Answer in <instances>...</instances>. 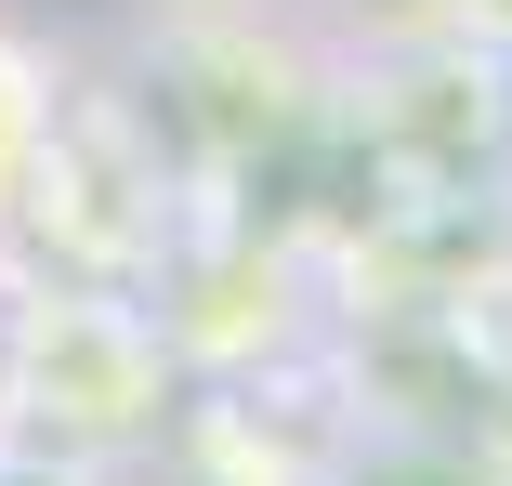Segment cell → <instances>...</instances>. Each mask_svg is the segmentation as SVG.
Instances as JSON below:
<instances>
[{
  "label": "cell",
  "mask_w": 512,
  "mask_h": 486,
  "mask_svg": "<svg viewBox=\"0 0 512 486\" xmlns=\"http://www.w3.org/2000/svg\"><path fill=\"white\" fill-rule=\"evenodd\" d=\"M66 79H79V53H66L53 27L0 14V276H14V224H27V171H40V145H53V106H66Z\"/></svg>",
  "instance_id": "cell-2"
},
{
  "label": "cell",
  "mask_w": 512,
  "mask_h": 486,
  "mask_svg": "<svg viewBox=\"0 0 512 486\" xmlns=\"http://www.w3.org/2000/svg\"><path fill=\"white\" fill-rule=\"evenodd\" d=\"M158 14H276V0H158Z\"/></svg>",
  "instance_id": "cell-3"
},
{
  "label": "cell",
  "mask_w": 512,
  "mask_h": 486,
  "mask_svg": "<svg viewBox=\"0 0 512 486\" xmlns=\"http://www.w3.org/2000/svg\"><path fill=\"white\" fill-rule=\"evenodd\" d=\"M184 408V355L119 276H14L0 303V434L53 460H158Z\"/></svg>",
  "instance_id": "cell-1"
},
{
  "label": "cell",
  "mask_w": 512,
  "mask_h": 486,
  "mask_svg": "<svg viewBox=\"0 0 512 486\" xmlns=\"http://www.w3.org/2000/svg\"><path fill=\"white\" fill-rule=\"evenodd\" d=\"M0 303H14V276H0Z\"/></svg>",
  "instance_id": "cell-4"
},
{
  "label": "cell",
  "mask_w": 512,
  "mask_h": 486,
  "mask_svg": "<svg viewBox=\"0 0 512 486\" xmlns=\"http://www.w3.org/2000/svg\"><path fill=\"white\" fill-rule=\"evenodd\" d=\"M342 486H355V473H342Z\"/></svg>",
  "instance_id": "cell-5"
}]
</instances>
